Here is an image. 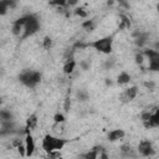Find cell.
Segmentation results:
<instances>
[{
  "label": "cell",
  "mask_w": 159,
  "mask_h": 159,
  "mask_svg": "<svg viewBox=\"0 0 159 159\" xmlns=\"http://www.w3.org/2000/svg\"><path fill=\"white\" fill-rule=\"evenodd\" d=\"M70 142H71V139H67V138H60V137H56L52 134H46L42 139V149L46 153L55 152V150L60 152Z\"/></svg>",
  "instance_id": "obj_1"
},
{
  "label": "cell",
  "mask_w": 159,
  "mask_h": 159,
  "mask_svg": "<svg viewBox=\"0 0 159 159\" xmlns=\"http://www.w3.org/2000/svg\"><path fill=\"white\" fill-rule=\"evenodd\" d=\"M113 36H104V37H101V39H97L94 40L93 42H89L87 43V46L97 50L98 52L101 53H106V55H109L113 50Z\"/></svg>",
  "instance_id": "obj_2"
},
{
  "label": "cell",
  "mask_w": 159,
  "mask_h": 159,
  "mask_svg": "<svg viewBox=\"0 0 159 159\" xmlns=\"http://www.w3.org/2000/svg\"><path fill=\"white\" fill-rule=\"evenodd\" d=\"M40 30V20L34 14H27L26 24L24 25V31L21 35V40H25L27 37H31Z\"/></svg>",
  "instance_id": "obj_3"
},
{
  "label": "cell",
  "mask_w": 159,
  "mask_h": 159,
  "mask_svg": "<svg viewBox=\"0 0 159 159\" xmlns=\"http://www.w3.org/2000/svg\"><path fill=\"white\" fill-rule=\"evenodd\" d=\"M41 73L39 71H24L19 76V81L27 88H35L41 82Z\"/></svg>",
  "instance_id": "obj_4"
},
{
  "label": "cell",
  "mask_w": 159,
  "mask_h": 159,
  "mask_svg": "<svg viewBox=\"0 0 159 159\" xmlns=\"http://www.w3.org/2000/svg\"><path fill=\"white\" fill-rule=\"evenodd\" d=\"M137 153L140 155V157H145V158H150L155 154V149L152 144L150 140H147V139H143L138 143V147H137Z\"/></svg>",
  "instance_id": "obj_5"
},
{
  "label": "cell",
  "mask_w": 159,
  "mask_h": 159,
  "mask_svg": "<svg viewBox=\"0 0 159 159\" xmlns=\"http://www.w3.org/2000/svg\"><path fill=\"white\" fill-rule=\"evenodd\" d=\"M138 96V86H130L125 88L120 94H119V101L123 103H129Z\"/></svg>",
  "instance_id": "obj_6"
},
{
  "label": "cell",
  "mask_w": 159,
  "mask_h": 159,
  "mask_svg": "<svg viewBox=\"0 0 159 159\" xmlns=\"http://www.w3.org/2000/svg\"><path fill=\"white\" fill-rule=\"evenodd\" d=\"M24 145H25V150H26V157H27V158L32 157L34 153H35L36 145H35V139H34L31 132L25 134V144H24Z\"/></svg>",
  "instance_id": "obj_7"
},
{
  "label": "cell",
  "mask_w": 159,
  "mask_h": 159,
  "mask_svg": "<svg viewBox=\"0 0 159 159\" xmlns=\"http://www.w3.org/2000/svg\"><path fill=\"white\" fill-rule=\"evenodd\" d=\"M106 149L102 147V145H96V147H93L91 150H88V152H86V153H83L82 155H80V158L81 159H98V155L102 153V152H104Z\"/></svg>",
  "instance_id": "obj_8"
},
{
  "label": "cell",
  "mask_w": 159,
  "mask_h": 159,
  "mask_svg": "<svg viewBox=\"0 0 159 159\" xmlns=\"http://www.w3.org/2000/svg\"><path fill=\"white\" fill-rule=\"evenodd\" d=\"M143 125H144L145 129H153V128L159 127V111H158V109L154 111V112L152 113L149 120H148V122H144Z\"/></svg>",
  "instance_id": "obj_9"
},
{
  "label": "cell",
  "mask_w": 159,
  "mask_h": 159,
  "mask_svg": "<svg viewBox=\"0 0 159 159\" xmlns=\"http://www.w3.org/2000/svg\"><path fill=\"white\" fill-rule=\"evenodd\" d=\"M124 137H125V132L123 129H119V128L111 130L108 133V135H107V138H108L109 142H117V140H119V139H122Z\"/></svg>",
  "instance_id": "obj_10"
},
{
  "label": "cell",
  "mask_w": 159,
  "mask_h": 159,
  "mask_svg": "<svg viewBox=\"0 0 159 159\" xmlns=\"http://www.w3.org/2000/svg\"><path fill=\"white\" fill-rule=\"evenodd\" d=\"M149 42V34L148 32H142L137 39H134V45L139 48L145 47V45Z\"/></svg>",
  "instance_id": "obj_11"
},
{
  "label": "cell",
  "mask_w": 159,
  "mask_h": 159,
  "mask_svg": "<svg viewBox=\"0 0 159 159\" xmlns=\"http://www.w3.org/2000/svg\"><path fill=\"white\" fill-rule=\"evenodd\" d=\"M15 5H16V4H15L14 1H11V0H0V16L6 15L9 7H10V9H14Z\"/></svg>",
  "instance_id": "obj_12"
},
{
  "label": "cell",
  "mask_w": 159,
  "mask_h": 159,
  "mask_svg": "<svg viewBox=\"0 0 159 159\" xmlns=\"http://www.w3.org/2000/svg\"><path fill=\"white\" fill-rule=\"evenodd\" d=\"M37 124H39V118H37V116H36V114H31V116L26 119V122H25V128L31 132V130H35V129H36Z\"/></svg>",
  "instance_id": "obj_13"
},
{
  "label": "cell",
  "mask_w": 159,
  "mask_h": 159,
  "mask_svg": "<svg viewBox=\"0 0 159 159\" xmlns=\"http://www.w3.org/2000/svg\"><path fill=\"white\" fill-rule=\"evenodd\" d=\"M130 81H132V76H130L128 72H125V71H122V72L118 75V77H117V83H118L119 86L128 84Z\"/></svg>",
  "instance_id": "obj_14"
},
{
  "label": "cell",
  "mask_w": 159,
  "mask_h": 159,
  "mask_svg": "<svg viewBox=\"0 0 159 159\" xmlns=\"http://www.w3.org/2000/svg\"><path fill=\"white\" fill-rule=\"evenodd\" d=\"M130 19L124 15V14H120L119 15V25H118V30H124V29H130Z\"/></svg>",
  "instance_id": "obj_15"
},
{
  "label": "cell",
  "mask_w": 159,
  "mask_h": 159,
  "mask_svg": "<svg viewBox=\"0 0 159 159\" xmlns=\"http://www.w3.org/2000/svg\"><path fill=\"white\" fill-rule=\"evenodd\" d=\"M76 66H77V62H76L75 60L66 61V63L63 65V73H66V75H71V73L75 71Z\"/></svg>",
  "instance_id": "obj_16"
},
{
  "label": "cell",
  "mask_w": 159,
  "mask_h": 159,
  "mask_svg": "<svg viewBox=\"0 0 159 159\" xmlns=\"http://www.w3.org/2000/svg\"><path fill=\"white\" fill-rule=\"evenodd\" d=\"M7 120H14V116H12L11 111L0 109V122H7Z\"/></svg>",
  "instance_id": "obj_17"
},
{
  "label": "cell",
  "mask_w": 159,
  "mask_h": 159,
  "mask_svg": "<svg viewBox=\"0 0 159 159\" xmlns=\"http://www.w3.org/2000/svg\"><path fill=\"white\" fill-rule=\"evenodd\" d=\"M22 31H24V26L16 24V22H12V27H11V34L15 36V37H20L21 39V35H22Z\"/></svg>",
  "instance_id": "obj_18"
},
{
  "label": "cell",
  "mask_w": 159,
  "mask_h": 159,
  "mask_svg": "<svg viewBox=\"0 0 159 159\" xmlns=\"http://www.w3.org/2000/svg\"><path fill=\"white\" fill-rule=\"evenodd\" d=\"M81 26H82V29H84L88 32H91V31L94 30V22H93V20H86V21H83L81 24Z\"/></svg>",
  "instance_id": "obj_19"
},
{
  "label": "cell",
  "mask_w": 159,
  "mask_h": 159,
  "mask_svg": "<svg viewBox=\"0 0 159 159\" xmlns=\"http://www.w3.org/2000/svg\"><path fill=\"white\" fill-rule=\"evenodd\" d=\"M52 119H53V123H55V124H62V123L66 122V117H65L62 113H60V112L55 113L53 117H52Z\"/></svg>",
  "instance_id": "obj_20"
},
{
  "label": "cell",
  "mask_w": 159,
  "mask_h": 159,
  "mask_svg": "<svg viewBox=\"0 0 159 159\" xmlns=\"http://www.w3.org/2000/svg\"><path fill=\"white\" fill-rule=\"evenodd\" d=\"M147 70H149V71H153V72H157V71H159V60L148 61V66H147Z\"/></svg>",
  "instance_id": "obj_21"
},
{
  "label": "cell",
  "mask_w": 159,
  "mask_h": 159,
  "mask_svg": "<svg viewBox=\"0 0 159 159\" xmlns=\"http://www.w3.org/2000/svg\"><path fill=\"white\" fill-rule=\"evenodd\" d=\"M152 113H153V111H150V109L142 111V112H140V116H139V118H140L142 123L148 122V120H149V118H150V116H152Z\"/></svg>",
  "instance_id": "obj_22"
},
{
  "label": "cell",
  "mask_w": 159,
  "mask_h": 159,
  "mask_svg": "<svg viewBox=\"0 0 159 159\" xmlns=\"http://www.w3.org/2000/svg\"><path fill=\"white\" fill-rule=\"evenodd\" d=\"M134 60H135V63H137V65L143 66L147 58L144 57V55H143L142 52H137V53H135V56H134Z\"/></svg>",
  "instance_id": "obj_23"
},
{
  "label": "cell",
  "mask_w": 159,
  "mask_h": 159,
  "mask_svg": "<svg viewBox=\"0 0 159 159\" xmlns=\"http://www.w3.org/2000/svg\"><path fill=\"white\" fill-rule=\"evenodd\" d=\"M42 47L45 50H50L52 47V39L50 36H45L42 40Z\"/></svg>",
  "instance_id": "obj_24"
},
{
  "label": "cell",
  "mask_w": 159,
  "mask_h": 159,
  "mask_svg": "<svg viewBox=\"0 0 159 159\" xmlns=\"http://www.w3.org/2000/svg\"><path fill=\"white\" fill-rule=\"evenodd\" d=\"M75 15L78 16V17H81V19H86V17L88 16L87 11H86L83 7H77V9L75 10Z\"/></svg>",
  "instance_id": "obj_25"
},
{
  "label": "cell",
  "mask_w": 159,
  "mask_h": 159,
  "mask_svg": "<svg viewBox=\"0 0 159 159\" xmlns=\"http://www.w3.org/2000/svg\"><path fill=\"white\" fill-rule=\"evenodd\" d=\"M63 109H65L66 113H68L70 109H71V98H70L68 96H67V97L65 98V101H63Z\"/></svg>",
  "instance_id": "obj_26"
},
{
  "label": "cell",
  "mask_w": 159,
  "mask_h": 159,
  "mask_svg": "<svg viewBox=\"0 0 159 159\" xmlns=\"http://www.w3.org/2000/svg\"><path fill=\"white\" fill-rule=\"evenodd\" d=\"M61 157L60 152L58 150H55V152H50L46 154V159H58Z\"/></svg>",
  "instance_id": "obj_27"
},
{
  "label": "cell",
  "mask_w": 159,
  "mask_h": 159,
  "mask_svg": "<svg viewBox=\"0 0 159 159\" xmlns=\"http://www.w3.org/2000/svg\"><path fill=\"white\" fill-rule=\"evenodd\" d=\"M155 82L153 81V80H149V81H145L144 82V87L147 88V89H149V91H153V89H155Z\"/></svg>",
  "instance_id": "obj_28"
},
{
  "label": "cell",
  "mask_w": 159,
  "mask_h": 159,
  "mask_svg": "<svg viewBox=\"0 0 159 159\" xmlns=\"http://www.w3.org/2000/svg\"><path fill=\"white\" fill-rule=\"evenodd\" d=\"M76 96H77L78 101H87V99H88V94H87V92H84V91H78Z\"/></svg>",
  "instance_id": "obj_29"
},
{
  "label": "cell",
  "mask_w": 159,
  "mask_h": 159,
  "mask_svg": "<svg viewBox=\"0 0 159 159\" xmlns=\"http://www.w3.org/2000/svg\"><path fill=\"white\" fill-rule=\"evenodd\" d=\"M16 149H17V153L20 154V157H22V158L26 157V150H25V145L24 144H20Z\"/></svg>",
  "instance_id": "obj_30"
},
{
  "label": "cell",
  "mask_w": 159,
  "mask_h": 159,
  "mask_svg": "<svg viewBox=\"0 0 159 159\" xmlns=\"http://www.w3.org/2000/svg\"><path fill=\"white\" fill-rule=\"evenodd\" d=\"M80 67H81L83 71H87V70H89V62L83 60V61L80 62Z\"/></svg>",
  "instance_id": "obj_31"
},
{
  "label": "cell",
  "mask_w": 159,
  "mask_h": 159,
  "mask_svg": "<svg viewBox=\"0 0 159 159\" xmlns=\"http://www.w3.org/2000/svg\"><path fill=\"white\" fill-rule=\"evenodd\" d=\"M98 159H109V155H108V153L104 150V152H102V153L98 155Z\"/></svg>",
  "instance_id": "obj_32"
},
{
  "label": "cell",
  "mask_w": 159,
  "mask_h": 159,
  "mask_svg": "<svg viewBox=\"0 0 159 159\" xmlns=\"http://www.w3.org/2000/svg\"><path fill=\"white\" fill-rule=\"evenodd\" d=\"M106 84H107V86H112V84H113V82H112V80H109V78H107V80H106Z\"/></svg>",
  "instance_id": "obj_33"
},
{
  "label": "cell",
  "mask_w": 159,
  "mask_h": 159,
  "mask_svg": "<svg viewBox=\"0 0 159 159\" xmlns=\"http://www.w3.org/2000/svg\"><path fill=\"white\" fill-rule=\"evenodd\" d=\"M2 103H4V98H2V97H0V106H1Z\"/></svg>",
  "instance_id": "obj_34"
}]
</instances>
